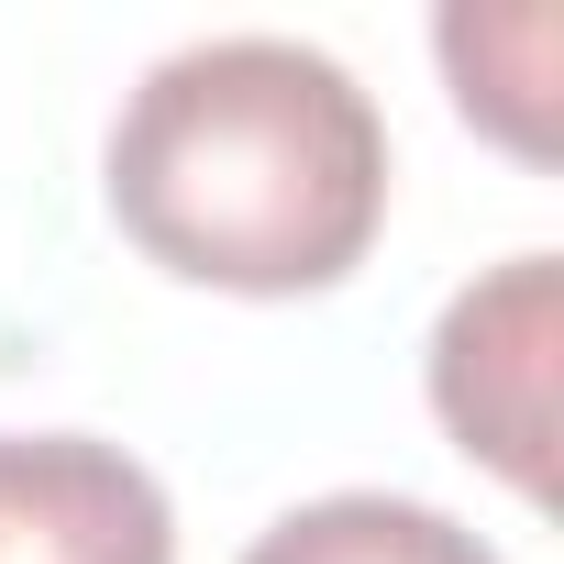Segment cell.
<instances>
[{
  "label": "cell",
  "mask_w": 564,
  "mask_h": 564,
  "mask_svg": "<svg viewBox=\"0 0 564 564\" xmlns=\"http://www.w3.org/2000/svg\"><path fill=\"white\" fill-rule=\"evenodd\" d=\"M243 564H498L454 509L432 498H388V487H344V498H311L289 520H265L243 542Z\"/></svg>",
  "instance_id": "obj_4"
},
{
  "label": "cell",
  "mask_w": 564,
  "mask_h": 564,
  "mask_svg": "<svg viewBox=\"0 0 564 564\" xmlns=\"http://www.w3.org/2000/svg\"><path fill=\"white\" fill-rule=\"evenodd\" d=\"M0 564H177V509L122 443L0 432Z\"/></svg>",
  "instance_id": "obj_3"
},
{
  "label": "cell",
  "mask_w": 564,
  "mask_h": 564,
  "mask_svg": "<svg viewBox=\"0 0 564 564\" xmlns=\"http://www.w3.org/2000/svg\"><path fill=\"white\" fill-rule=\"evenodd\" d=\"M100 177L166 276L300 300L355 276L388 221V122L300 34H199L133 78Z\"/></svg>",
  "instance_id": "obj_1"
},
{
  "label": "cell",
  "mask_w": 564,
  "mask_h": 564,
  "mask_svg": "<svg viewBox=\"0 0 564 564\" xmlns=\"http://www.w3.org/2000/svg\"><path fill=\"white\" fill-rule=\"evenodd\" d=\"M432 45H443V78H454L465 122H487L520 155L553 144V122H542V100H553V12H443Z\"/></svg>",
  "instance_id": "obj_5"
},
{
  "label": "cell",
  "mask_w": 564,
  "mask_h": 564,
  "mask_svg": "<svg viewBox=\"0 0 564 564\" xmlns=\"http://www.w3.org/2000/svg\"><path fill=\"white\" fill-rule=\"evenodd\" d=\"M553 344L564 276L553 254H509L432 322V410L465 454H487L520 498H553Z\"/></svg>",
  "instance_id": "obj_2"
}]
</instances>
